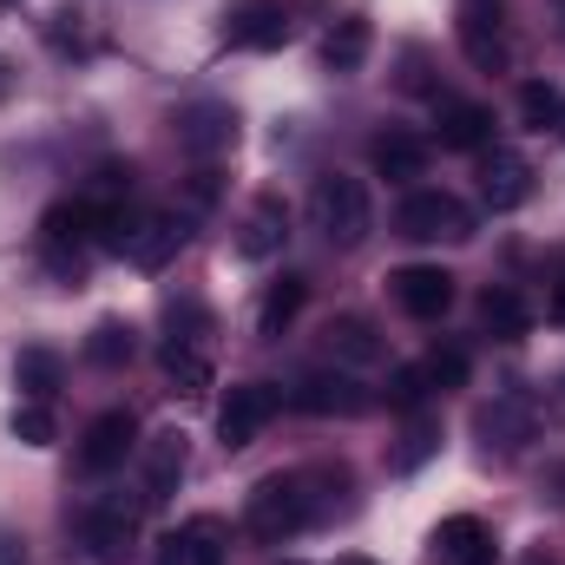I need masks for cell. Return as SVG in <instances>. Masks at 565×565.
<instances>
[{"label": "cell", "instance_id": "obj_6", "mask_svg": "<svg viewBox=\"0 0 565 565\" xmlns=\"http://www.w3.org/2000/svg\"><path fill=\"white\" fill-rule=\"evenodd\" d=\"M184 244H191V217L184 211H139L132 231H126V244H119V257L132 270H164Z\"/></svg>", "mask_w": 565, "mask_h": 565}, {"label": "cell", "instance_id": "obj_5", "mask_svg": "<svg viewBox=\"0 0 565 565\" xmlns=\"http://www.w3.org/2000/svg\"><path fill=\"white\" fill-rule=\"evenodd\" d=\"M454 33H460V53H467L480 73H507L513 40H507V7H500V0H460Z\"/></svg>", "mask_w": 565, "mask_h": 565}, {"label": "cell", "instance_id": "obj_4", "mask_svg": "<svg viewBox=\"0 0 565 565\" xmlns=\"http://www.w3.org/2000/svg\"><path fill=\"white\" fill-rule=\"evenodd\" d=\"M395 231L408 244H467L473 237V211L454 191H408L395 211Z\"/></svg>", "mask_w": 565, "mask_h": 565}, {"label": "cell", "instance_id": "obj_20", "mask_svg": "<svg viewBox=\"0 0 565 565\" xmlns=\"http://www.w3.org/2000/svg\"><path fill=\"white\" fill-rule=\"evenodd\" d=\"M60 382H66V362H60V349H46V342H26V349L13 355V388H20L26 402H53V395H60Z\"/></svg>", "mask_w": 565, "mask_h": 565}, {"label": "cell", "instance_id": "obj_30", "mask_svg": "<svg viewBox=\"0 0 565 565\" xmlns=\"http://www.w3.org/2000/svg\"><path fill=\"white\" fill-rule=\"evenodd\" d=\"M415 369H422L427 388H440V395H447V388H467V369H473V362H467V349H460V342H440V349H427Z\"/></svg>", "mask_w": 565, "mask_h": 565}, {"label": "cell", "instance_id": "obj_12", "mask_svg": "<svg viewBox=\"0 0 565 565\" xmlns=\"http://www.w3.org/2000/svg\"><path fill=\"white\" fill-rule=\"evenodd\" d=\"M224 40L237 53H270L289 40V0H244L231 20H224Z\"/></svg>", "mask_w": 565, "mask_h": 565}, {"label": "cell", "instance_id": "obj_10", "mask_svg": "<svg viewBox=\"0 0 565 565\" xmlns=\"http://www.w3.org/2000/svg\"><path fill=\"white\" fill-rule=\"evenodd\" d=\"M139 447V422H132V408H106L99 422L86 427V440H79V473H113V467H126V454Z\"/></svg>", "mask_w": 565, "mask_h": 565}, {"label": "cell", "instance_id": "obj_21", "mask_svg": "<svg viewBox=\"0 0 565 565\" xmlns=\"http://www.w3.org/2000/svg\"><path fill=\"white\" fill-rule=\"evenodd\" d=\"M434 139L447 145V151H480V145H493V113L473 106V99H447Z\"/></svg>", "mask_w": 565, "mask_h": 565}, {"label": "cell", "instance_id": "obj_17", "mask_svg": "<svg viewBox=\"0 0 565 565\" xmlns=\"http://www.w3.org/2000/svg\"><path fill=\"white\" fill-rule=\"evenodd\" d=\"M184 467H191L184 434H151V440H145V493H139V507H164V500L178 493Z\"/></svg>", "mask_w": 565, "mask_h": 565}, {"label": "cell", "instance_id": "obj_8", "mask_svg": "<svg viewBox=\"0 0 565 565\" xmlns=\"http://www.w3.org/2000/svg\"><path fill=\"white\" fill-rule=\"evenodd\" d=\"M388 296H395L402 316H415V322H440V316L454 309V277H447L440 264H408V270L388 277Z\"/></svg>", "mask_w": 565, "mask_h": 565}, {"label": "cell", "instance_id": "obj_29", "mask_svg": "<svg viewBox=\"0 0 565 565\" xmlns=\"http://www.w3.org/2000/svg\"><path fill=\"white\" fill-rule=\"evenodd\" d=\"M480 322H487L500 342H520V335H526V302H520L507 282H493V289L480 296Z\"/></svg>", "mask_w": 565, "mask_h": 565}, {"label": "cell", "instance_id": "obj_11", "mask_svg": "<svg viewBox=\"0 0 565 565\" xmlns=\"http://www.w3.org/2000/svg\"><path fill=\"white\" fill-rule=\"evenodd\" d=\"M79 540H86V553L99 565H119L132 553V540H139V507H126V500H99L86 520H79Z\"/></svg>", "mask_w": 565, "mask_h": 565}, {"label": "cell", "instance_id": "obj_16", "mask_svg": "<svg viewBox=\"0 0 565 565\" xmlns=\"http://www.w3.org/2000/svg\"><path fill=\"white\" fill-rule=\"evenodd\" d=\"M282 237H289V204H282L277 191H264V198L250 204L244 231H237V257H244V264H270L282 250Z\"/></svg>", "mask_w": 565, "mask_h": 565}, {"label": "cell", "instance_id": "obj_2", "mask_svg": "<svg viewBox=\"0 0 565 565\" xmlns=\"http://www.w3.org/2000/svg\"><path fill=\"white\" fill-rule=\"evenodd\" d=\"M309 224H316V231H322L335 250H355V244L375 231L369 184H362V178H342V171L316 178V191H309Z\"/></svg>", "mask_w": 565, "mask_h": 565}, {"label": "cell", "instance_id": "obj_40", "mask_svg": "<svg viewBox=\"0 0 565 565\" xmlns=\"http://www.w3.org/2000/svg\"><path fill=\"white\" fill-rule=\"evenodd\" d=\"M559 402H565V375H559Z\"/></svg>", "mask_w": 565, "mask_h": 565}, {"label": "cell", "instance_id": "obj_38", "mask_svg": "<svg viewBox=\"0 0 565 565\" xmlns=\"http://www.w3.org/2000/svg\"><path fill=\"white\" fill-rule=\"evenodd\" d=\"M335 565H382V559H362V553H349V559H335Z\"/></svg>", "mask_w": 565, "mask_h": 565}, {"label": "cell", "instance_id": "obj_15", "mask_svg": "<svg viewBox=\"0 0 565 565\" xmlns=\"http://www.w3.org/2000/svg\"><path fill=\"white\" fill-rule=\"evenodd\" d=\"M493 559H500V546H493L487 520L454 513V520L434 526V565H493Z\"/></svg>", "mask_w": 565, "mask_h": 565}, {"label": "cell", "instance_id": "obj_25", "mask_svg": "<svg viewBox=\"0 0 565 565\" xmlns=\"http://www.w3.org/2000/svg\"><path fill=\"white\" fill-rule=\"evenodd\" d=\"M369 158H375L382 178H422L427 171V139H415V132H382V139L369 145Z\"/></svg>", "mask_w": 565, "mask_h": 565}, {"label": "cell", "instance_id": "obj_26", "mask_svg": "<svg viewBox=\"0 0 565 565\" xmlns=\"http://www.w3.org/2000/svg\"><path fill=\"white\" fill-rule=\"evenodd\" d=\"M520 126H526V132H559L565 126V86L526 79V86H520Z\"/></svg>", "mask_w": 565, "mask_h": 565}, {"label": "cell", "instance_id": "obj_23", "mask_svg": "<svg viewBox=\"0 0 565 565\" xmlns=\"http://www.w3.org/2000/svg\"><path fill=\"white\" fill-rule=\"evenodd\" d=\"M302 302H309V282H302V277H277L270 289H264V302H257V335H264V342H277L282 329L302 316Z\"/></svg>", "mask_w": 565, "mask_h": 565}, {"label": "cell", "instance_id": "obj_13", "mask_svg": "<svg viewBox=\"0 0 565 565\" xmlns=\"http://www.w3.org/2000/svg\"><path fill=\"white\" fill-rule=\"evenodd\" d=\"M178 145H184L191 158H217V151H231V145H237V113H231L224 99H198V106H184V113H178Z\"/></svg>", "mask_w": 565, "mask_h": 565}, {"label": "cell", "instance_id": "obj_35", "mask_svg": "<svg viewBox=\"0 0 565 565\" xmlns=\"http://www.w3.org/2000/svg\"><path fill=\"white\" fill-rule=\"evenodd\" d=\"M546 309H553V322L565 329V270H559V282H553V302H546Z\"/></svg>", "mask_w": 565, "mask_h": 565}, {"label": "cell", "instance_id": "obj_18", "mask_svg": "<svg viewBox=\"0 0 565 565\" xmlns=\"http://www.w3.org/2000/svg\"><path fill=\"white\" fill-rule=\"evenodd\" d=\"M473 434L487 454H513L520 440H533V395H500L493 408H480Z\"/></svg>", "mask_w": 565, "mask_h": 565}, {"label": "cell", "instance_id": "obj_19", "mask_svg": "<svg viewBox=\"0 0 565 565\" xmlns=\"http://www.w3.org/2000/svg\"><path fill=\"white\" fill-rule=\"evenodd\" d=\"M322 349H329V362H349V369L382 362V335H375L369 316H335V322L322 329Z\"/></svg>", "mask_w": 565, "mask_h": 565}, {"label": "cell", "instance_id": "obj_24", "mask_svg": "<svg viewBox=\"0 0 565 565\" xmlns=\"http://www.w3.org/2000/svg\"><path fill=\"white\" fill-rule=\"evenodd\" d=\"M164 375H171L178 395H204V388H211V349L171 335V342H164Z\"/></svg>", "mask_w": 565, "mask_h": 565}, {"label": "cell", "instance_id": "obj_39", "mask_svg": "<svg viewBox=\"0 0 565 565\" xmlns=\"http://www.w3.org/2000/svg\"><path fill=\"white\" fill-rule=\"evenodd\" d=\"M526 565H559V559H546V553H533V559H526Z\"/></svg>", "mask_w": 565, "mask_h": 565}, {"label": "cell", "instance_id": "obj_3", "mask_svg": "<svg viewBox=\"0 0 565 565\" xmlns=\"http://www.w3.org/2000/svg\"><path fill=\"white\" fill-rule=\"evenodd\" d=\"M86 257H93V211H86V198L53 204L40 217V264H46V277L86 282Z\"/></svg>", "mask_w": 565, "mask_h": 565}, {"label": "cell", "instance_id": "obj_7", "mask_svg": "<svg viewBox=\"0 0 565 565\" xmlns=\"http://www.w3.org/2000/svg\"><path fill=\"white\" fill-rule=\"evenodd\" d=\"M282 408V388H270V382H244V388H231L224 395V408H217V440L237 454V447H250L264 427L277 422Z\"/></svg>", "mask_w": 565, "mask_h": 565}, {"label": "cell", "instance_id": "obj_1", "mask_svg": "<svg viewBox=\"0 0 565 565\" xmlns=\"http://www.w3.org/2000/svg\"><path fill=\"white\" fill-rule=\"evenodd\" d=\"M309 520H322V513H316V493H309L302 473H270V480H257V493H250V507H244V526H250V540H264V546L296 540Z\"/></svg>", "mask_w": 565, "mask_h": 565}, {"label": "cell", "instance_id": "obj_27", "mask_svg": "<svg viewBox=\"0 0 565 565\" xmlns=\"http://www.w3.org/2000/svg\"><path fill=\"white\" fill-rule=\"evenodd\" d=\"M132 355H139V329L119 322V316H106V322L86 335V362H99V369H126Z\"/></svg>", "mask_w": 565, "mask_h": 565}, {"label": "cell", "instance_id": "obj_36", "mask_svg": "<svg viewBox=\"0 0 565 565\" xmlns=\"http://www.w3.org/2000/svg\"><path fill=\"white\" fill-rule=\"evenodd\" d=\"M0 565H26V559H20V546H13V540H0Z\"/></svg>", "mask_w": 565, "mask_h": 565}, {"label": "cell", "instance_id": "obj_9", "mask_svg": "<svg viewBox=\"0 0 565 565\" xmlns=\"http://www.w3.org/2000/svg\"><path fill=\"white\" fill-rule=\"evenodd\" d=\"M302 415H362L375 395L349 375V369H309L302 382H296V395H289Z\"/></svg>", "mask_w": 565, "mask_h": 565}, {"label": "cell", "instance_id": "obj_31", "mask_svg": "<svg viewBox=\"0 0 565 565\" xmlns=\"http://www.w3.org/2000/svg\"><path fill=\"white\" fill-rule=\"evenodd\" d=\"M434 447H440V427L427 422V415H415V422H408V434H402V447H395V473H415Z\"/></svg>", "mask_w": 565, "mask_h": 565}, {"label": "cell", "instance_id": "obj_37", "mask_svg": "<svg viewBox=\"0 0 565 565\" xmlns=\"http://www.w3.org/2000/svg\"><path fill=\"white\" fill-rule=\"evenodd\" d=\"M7 86H13V66H7V60H0V99H7Z\"/></svg>", "mask_w": 565, "mask_h": 565}, {"label": "cell", "instance_id": "obj_22", "mask_svg": "<svg viewBox=\"0 0 565 565\" xmlns=\"http://www.w3.org/2000/svg\"><path fill=\"white\" fill-rule=\"evenodd\" d=\"M369 46H375V26H369L362 13H342V20L322 33V66H329V73H355V66L369 60Z\"/></svg>", "mask_w": 565, "mask_h": 565}, {"label": "cell", "instance_id": "obj_28", "mask_svg": "<svg viewBox=\"0 0 565 565\" xmlns=\"http://www.w3.org/2000/svg\"><path fill=\"white\" fill-rule=\"evenodd\" d=\"M171 540H178V559L184 565H224V546H231V540H224V520H211V513H198V520H191L184 533H171Z\"/></svg>", "mask_w": 565, "mask_h": 565}, {"label": "cell", "instance_id": "obj_33", "mask_svg": "<svg viewBox=\"0 0 565 565\" xmlns=\"http://www.w3.org/2000/svg\"><path fill=\"white\" fill-rule=\"evenodd\" d=\"M382 395H388V408H402V415H422V402L434 395V388L422 382V369H395Z\"/></svg>", "mask_w": 565, "mask_h": 565}, {"label": "cell", "instance_id": "obj_34", "mask_svg": "<svg viewBox=\"0 0 565 565\" xmlns=\"http://www.w3.org/2000/svg\"><path fill=\"white\" fill-rule=\"evenodd\" d=\"M217 191H224V178H217V171L204 164V171H191V178H184V204H178V211H184V217L198 224V217H204V211L217 204Z\"/></svg>", "mask_w": 565, "mask_h": 565}, {"label": "cell", "instance_id": "obj_41", "mask_svg": "<svg viewBox=\"0 0 565 565\" xmlns=\"http://www.w3.org/2000/svg\"><path fill=\"white\" fill-rule=\"evenodd\" d=\"M282 565H302V559H282Z\"/></svg>", "mask_w": 565, "mask_h": 565}, {"label": "cell", "instance_id": "obj_14", "mask_svg": "<svg viewBox=\"0 0 565 565\" xmlns=\"http://www.w3.org/2000/svg\"><path fill=\"white\" fill-rule=\"evenodd\" d=\"M533 198V164L520 158V151H493L487 164H480V204L493 211V217H507V211H520Z\"/></svg>", "mask_w": 565, "mask_h": 565}, {"label": "cell", "instance_id": "obj_32", "mask_svg": "<svg viewBox=\"0 0 565 565\" xmlns=\"http://www.w3.org/2000/svg\"><path fill=\"white\" fill-rule=\"evenodd\" d=\"M7 427H13V440H26V447H53V408H46V402H20Z\"/></svg>", "mask_w": 565, "mask_h": 565}]
</instances>
